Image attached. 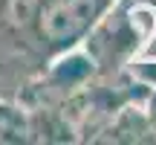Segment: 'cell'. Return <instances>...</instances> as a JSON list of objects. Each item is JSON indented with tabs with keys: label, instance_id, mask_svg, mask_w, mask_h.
<instances>
[{
	"label": "cell",
	"instance_id": "obj_2",
	"mask_svg": "<svg viewBox=\"0 0 156 145\" xmlns=\"http://www.w3.org/2000/svg\"><path fill=\"white\" fill-rule=\"evenodd\" d=\"M35 6H38V0H9V17H12V23H26L29 17H32Z\"/></svg>",
	"mask_w": 156,
	"mask_h": 145
},
{
	"label": "cell",
	"instance_id": "obj_1",
	"mask_svg": "<svg viewBox=\"0 0 156 145\" xmlns=\"http://www.w3.org/2000/svg\"><path fill=\"white\" fill-rule=\"evenodd\" d=\"M95 15V0H55L41 15V32L49 41H67L78 35Z\"/></svg>",
	"mask_w": 156,
	"mask_h": 145
}]
</instances>
